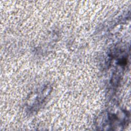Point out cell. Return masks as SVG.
<instances>
[{
	"instance_id": "obj_1",
	"label": "cell",
	"mask_w": 131,
	"mask_h": 131,
	"mask_svg": "<svg viewBox=\"0 0 131 131\" xmlns=\"http://www.w3.org/2000/svg\"><path fill=\"white\" fill-rule=\"evenodd\" d=\"M129 117L128 112L122 110L116 112L106 111L99 116L97 126L101 127V129H122L127 125Z\"/></svg>"
},
{
	"instance_id": "obj_2",
	"label": "cell",
	"mask_w": 131,
	"mask_h": 131,
	"mask_svg": "<svg viewBox=\"0 0 131 131\" xmlns=\"http://www.w3.org/2000/svg\"><path fill=\"white\" fill-rule=\"evenodd\" d=\"M51 91V86L49 85H46L33 93L32 94V97L28 99L27 103L29 108L33 111L37 110L44 103Z\"/></svg>"
}]
</instances>
